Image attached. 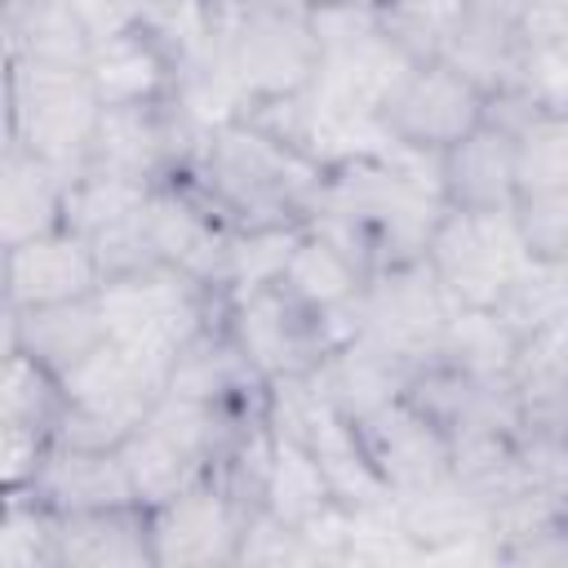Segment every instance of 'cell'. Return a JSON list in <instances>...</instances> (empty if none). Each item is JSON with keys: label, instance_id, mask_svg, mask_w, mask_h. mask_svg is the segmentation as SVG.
Segmentation results:
<instances>
[{"label": "cell", "instance_id": "1", "mask_svg": "<svg viewBox=\"0 0 568 568\" xmlns=\"http://www.w3.org/2000/svg\"><path fill=\"white\" fill-rule=\"evenodd\" d=\"M102 102L84 67L9 58V142L75 178L89 160Z\"/></svg>", "mask_w": 568, "mask_h": 568}, {"label": "cell", "instance_id": "2", "mask_svg": "<svg viewBox=\"0 0 568 568\" xmlns=\"http://www.w3.org/2000/svg\"><path fill=\"white\" fill-rule=\"evenodd\" d=\"M195 288L200 284L186 271H178L169 262H155V266H142V271L102 280L93 297H98L106 337L169 386L173 359L200 333Z\"/></svg>", "mask_w": 568, "mask_h": 568}, {"label": "cell", "instance_id": "3", "mask_svg": "<svg viewBox=\"0 0 568 568\" xmlns=\"http://www.w3.org/2000/svg\"><path fill=\"white\" fill-rule=\"evenodd\" d=\"M532 262L510 209H444L430 231L426 266L435 271L439 288L453 306H484L493 311L501 293L524 275Z\"/></svg>", "mask_w": 568, "mask_h": 568}, {"label": "cell", "instance_id": "4", "mask_svg": "<svg viewBox=\"0 0 568 568\" xmlns=\"http://www.w3.org/2000/svg\"><path fill=\"white\" fill-rule=\"evenodd\" d=\"M488 115V93L448 62H417L382 111L390 138L448 151Z\"/></svg>", "mask_w": 568, "mask_h": 568}, {"label": "cell", "instance_id": "5", "mask_svg": "<svg viewBox=\"0 0 568 568\" xmlns=\"http://www.w3.org/2000/svg\"><path fill=\"white\" fill-rule=\"evenodd\" d=\"M368 462L377 466V475L386 479V488L395 497L422 493L430 484H439L444 475H453V439L448 430L417 408L413 399H390L377 413L355 422Z\"/></svg>", "mask_w": 568, "mask_h": 568}, {"label": "cell", "instance_id": "6", "mask_svg": "<svg viewBox=\"0 0 568 568\" xmlns=\"http://www.w3.org/2000/svg\"><path fill=\"white\" fill-rule=\"evenodd\" d=\"M359 315H364L359 333L368 342L413 359V355H426V351L444 346V328H448L453 302L439 288V280L426 266V257H417V262L390 266V275L377 288L364 293Z\"/></svg>", "mask_w": 568, "mask_h": 568}, {"label": "cell", "instance_id": "7", "mask_svg": "<svg viewBox=\"0 0 568 568\" xmlns=\"http://www.w3.org/2000/svg\"><path fill=\"white\" fill-rule=\"evenodd\" d=\"M155 564H226L240 559L244 515L226 488L209 475L182 488L178 497L146 510Z\"/></svg>", "mask_w": 568, "mask_h": 568}, {"label": "cell", "instance_id": "8", "mask_svg": "<svg viewBox=\"0 0 568 568\" xmlns=\"http://www.w3.org/2000/svg\"><path fill=\"white\" fill-rule=\"evenodd\" d=\"M4 284H9V306L27 311V306L93 297L102 284V271H98L89 240L58 226V231L31 235L4 253Z\"/></svg>", "mask_w": 568, "mask_h": 568}, {"label": "cell", "instance_id": "9", "mask_svg": "<svg viewBox=\"0 0 568 568\" xmlns=\"http://www.w3.org/2000/svg\"><path fill=\"white\" fill-rule=\"evenodd\" d=\"M27 493H36L58 515L138 506V493H133V479L124 470L120 448H75L62 439L49 444Z\"/></svg>", "mask_w": 568, "mask_h": 568}, {"label": "cell", "instance_id": "10", "mask_svg": "<svg viewBox=\"0 0 568 568\" xmlns=\"http://www.w3.org/2000/svg\"><path fill=\"white\" fill-rule=\"evenodd\" d=\"M306 320L311 311L297 306L280 284L240 297L235 311V346L244 351V359L253 364L257 377H288V373H306L315 351L306 337Z\"/></svg>", "mask_w": 568, "mask_h": 568}, {"label": "cell", "instance_id": "11", "mask_svg": "<svg viewBox=\"0 0 568 568\" xmlns=\"http://www.w3.org/2000/svg\"><path fill=\"white\" fill-rule=\"evenodd\" d=\"M515 195V133L484 115L444 151V200L453 209H510Z\"/></svg>", "mask_w": 568, "mask_h": 568}, {"label": "cell", "instance_id": "12", "mask_svg": "<svg viewBox=\"0 0 568 568\" xmlns=\"http://www.w3.org/2000/svg\"><path fill=\"white\" fill-rule=\"evenodd\" d=\"M106 342V324L98 311V297H75V302H53V306H9V351L36 355L44 368L58 377L75 368L89 351Z\"/></svg>", "mask_w": 568, "mask_h": 568}, {"label": "cell", "instance_id": "13", "mask_svg": "<svg viewBox=\"0 0 568 568\" xmlns=\"http://www.w3.org/2000/svg\"><path fill=\"white\" fill-rule=\"evenodd\" d=\"M58 564H80V568L155 564L146 506H111V510L58 515Z\"/></svg>", "mask_w": 568, "mask_h": 568}, {"label": "cell", "instance_id": "14", "mask_svg": "<svg viewBox=\"0 0 568 568\" xmlns=\"http://www.w3.org/2000/svg\"><path fill=\"white\" fill-rule=\"evenodd\" d=\"M169 67H173V58L142 27H129V31H115L106 40H98L89 62H84L89 84H93L102 106L155 102L164 93V84H169Z\"/></svg>", "mask_w": 568, "mask_h": 568}, {"label": "cell", "instance_id": "15", "mask_svg": "<svg viewBox=\"0 0 568 568\" xmlns=\"http://www.w3.org/2000/svg\"><path fill=\"white\" fill-rule=\"evenodd\" d=\"M164 155H169V124L155 111V102L102 106V120H98V133H93L84 169L120 173V178H133V182L151 186V173L164 164Z\"/></svg>", "mask_w": 568, "mask_h": 568}, {"label": "cell", "instance_id": "16", "mask_svg": "<svg viewBox=\"0 0 568 568\" xmlns=\"http://www.w3.org/2000/svg\"><path fill=\"white\" fill-rule=\"evenodd\" d=\"M67 186L71 178L13 146L9 142V155H4V195H0V213H4V248L31 240V235H44V231H58L62 226V204H67Z\"/></svg>", "mask_w": 568, "mask_h": 568}, {"label": "cell", "instance_id": "17", "mask_svg": "<svg viewBox=\"0 0 568 568\" xmlns=\"http://www.w3.org/2000/svg\"><path fill=\"white\" fill-rule=\"evenodd\" d=\"M359 280H364V266L351 253H342L320 231H302V240L293 244V257L280 275V288L297 306H306L311 315H324V311H337V306L355 302Z\"/></svg>", "mask_w": 568, "mask_h": 568}, {"label": "cell", "instance_id": "18", "mask_svg": "<svg viewBox=\"0 0 568 568\" xmlns=\"http://www.w3.org/2000/svg\"><path fill=\"white\" fill-rule=\"evenodd\" d=\"M120 457H124V470L133 479L138 506H146V510L178 497L182 488H191L195 479L209 475V462L195 457L191 448H182L173 435H164L151 417H142V426L120 444Z\"/></svg>", "mask_w": 568, "mask_h": 568}, {"label": "cell", "instance_id": "19", "mask_svg": "<svg viewBox=\"0 0 568 568\" xmlns=\"http://www.w3.org/2000/svg\"><path fill=\"white\" fill-rule=\"evenodd\" d=\"M151 186L146 182H133V178H120V173H98V169H84L71 178L67 186V204H62V226L93 240L102 235L106 226H120L129 222L133 213H142Z\"/></svg>", "mask_w": 568, "mask_h": 568}, {"label": "cell", "instance_id": "20", "mask_svg": "<svg viewBox=\"0 0 568 568\" xmlns=\"http://www.w3.org/2000/svg\"><path fill=\"white\" fill-rule=\"evenodd\" d=\"M470 0H377L382 31L413 58V62H439L457 27L466 22Z\"/></svg>", "mask_w": 568, "mask_h": 568}, {"label": "cell", "instance_id": "21", "mask_svg": "<svg viewBox=\"0 0 568 568\" xmlns=\"http://www.w3.org/2000/svg\"><path fill=\"white\" fill-rule=\"evenodd\" d=\"M62 408H67V395H62L58 373L44 368V364H40L36 355H27V351H9L4 390H0V422L36 426V430L58 435Z\"/></svg>", "mask_w": 568, "mask_h": 568}, {"label": "cell", "instance_id": "22", "mask_svg": "<svg viewBox=\"0 0 568 568\" xmlns=\"http://www.w3.org/2000/svg\"><path fill=\"white\" fill-rule=\"evenodd\" d=\"M550 186H568V115L537 111L515 129V191L532 195Z\"/></svg>", "mask_w": 568, "mask_h": 568}, {"label": "cell", "instance_id": "23", "mask_svg": "<svg viewBox=\"0 0 568 568\" xmlns=\"http://www.w3.org/2000/svg\"><path fill=\"white\" fill-rule=\"evenodd\" d=\"M297 240H302V231H293V226H244V235H235L226 248V280L222 284H231L235 297H248V293L280 284Z\"/></svg>", "mask_w": 568, "mask_h": 568}, {"label": "cell", "instance_id": "24", "mask_svg": "<svg viewBox=\"0 0 568 568\" xmlns=\"http://www.w3.org/2000/svg\"><path fill=\"white\" fill-rule=\"evenodd\" d=\"M0 564H58V510H49L36 493L9 488L4 524H0Z\"/></svg>", "mask_w": 568, "mask_h": 568}, {"label": "cell", "instance_id": "25", "mask_svg": "<svg viewBox=\"0 0 568 568\" xmlns=\"http://www.w3.org/2000/svg\"><path fill=\"white\" fill-rule=\"evenodd\" d=\"M515 89L541 115H568V36L555 40H524Z\"/></svg>", "mask_w": 568, "mask_h": 568}, {"label": "cell", "instance_id": "26", "mask_svg": "<svg viewBox=\"0 0 568 568\" xmlns=\"http://www.w3.org/2000/svg\"><path fill=\"white\" fill-rule=\"evenodd\" d=\"M515 226L537 262L568 257V186L532 191L515 200Z\"/></svg>", "mask_w": 568, "mask_h": 568}, {"label": "cell", "instance_id": "27", "mask_svg": "<svg viewBox=\"0 0 568 568\" xmlns=\"http://www.w3.org/2000/svg\"><path fill=\"white\" fill-rule=\"evenodd\" d=\"M311 4H324V0H311Z\"/></svg>", "mask_w": 568, "mask_h": 568}, {"label": "cell", "instance_id": "28", "mask_svg": "<svg viewBox=\"0 0 568 568\" xmlns=\"http://www.w3.org/2000/svg\"><path fill=\"white\" fill-rule=\"evenodd\" d=\"M75 4H89V0H75Z\"/></svg>", "mask_w": 568, "mask_h": 568}]
</instances>
